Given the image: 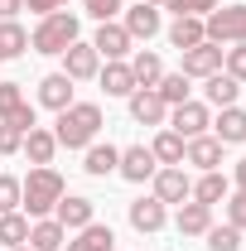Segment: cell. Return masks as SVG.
Instances as JSON below:
<instances>
[{"instance_id": "1", "label": "cell", "mask_w": 246, "mask_h": 251, "mask_svg": "<svg viewBox=\"0 0 246 251\" xmlns=\"http://www.w3.org/2000/svg\"><path fill=\"white\" fill-rule=\"evenodd\" d=\"M63 193H68V184H63L58 169L53 164H34L29 174L20 179V213H29V222L34 218H53Z\"/></svg>"}, {"instance_id": "2", "label": "cell", "mask_w": 246, "mask_h": 251, "mask_svg": "<svg viewBox=\"0 0 246 251\" xmlns=\"http://www.w3.org/2000/svg\"><path fill=\"white\" fill-rule=\"evenodd\" d=\"M97 135H101V106L97 101H73L68 111H58V121H53L58 150H87Z\"/></svg>"}, {"instance_id": "3", "label": "cell", "mask_w": 246, "mask_h": 251, "mask_svg": "<svg viewBox=\"0 0 246 251\" xmlns=\"http://www.w3.org/2000/svg\"><path fill=\"white\" fill-rule=\"evenodd\" d=\"M77 34H82V25H77V15L73 10H53V15H44L39 25H34V34H29V49L34 53H63L68 44H77Z\"/></svg>"}, {"instance_id": "4", "label": "cell", "mask_w": 246, "mask_h": 251, "mask_svg": "<svg viewBox=\"0 0 246 251\" xmlns=\"http://www.w3.org/2000/svg\"><path fill=\"white\" fill-rule=\"evenodd\" d=\"M203 39L208 44H246V5H217L213 15H203Z\"/></svg>"}, {"instance_id": "5", "label": "cell", "mask_w": 246, "mask_h": 251, "mask_svg": "<svg viewBox=\"0 0 246 251\" xmlns=\"http://www.w3.org/2000/svg\"><path fill=\"white\" fill-rule=\"evenodd\" d=\"M150 184H154V198H159L164 208H169V203H188V198H193V179H188L184 164H159Z\"/></svg>"}, {"instance_id": "6", "label": "cell", "mask_w": 246, "mask_h": 251, "mask_svg": "<svg viewBox=\"0 0 246 251\" xmlns=\"http://www.w3.org/2000/svg\"><path fill=\"white\" fill-rule=\"evenodd\" d=\"M208 126H213V111H208V101H179V106H169V130L174 135H184V140H193V135H208Z\"/></svg>"}, {"instance_id": "7", "label": "cell", "mask_w": 246, "mask_h": 251, "mask_svg": "<svg viewBox=\"0 0 246 251\" xmlns=\"http://www.w3.org/2000/svg\"><path fill=\"white\" fill-rule=\"evenodd\" d=\"M92 49H97V53H101L106 63H121V58H130V53H135V39L125 34V25H121V20H106V25H97Z\"/></svg>"}, {"instance_id": "8", "label": "cell", "mask_w": 246, "mask_h": 251, "mask_svg": "<svg viewBox=\"0 0 246 251\" xmlns=\"http://www.w3.org/2000/svg\"><path fill=\"white\" fill-rule=\"evenodd\" d=\"M58 58H63V68H58V73H68L73 82H92L97 73H101V53H97L92 44H82V39H77V44H68Z\"/></svg>"}, {"instance_id": "9", "label": "cell", "mask_w": 246, "mask_h": 251, "mask_svg": "<svg viewBox=\"0 0 246 251\" xmlns=\"http://www.w3.org/2000/svg\"><path fill=\"white\" fill-rule=\"evenodd\" d=\"M125 106H130V121L135 126H164L169 121V106H164V97L154 92V87H135V92L125 97Z\"/></svg>"}, {"instance_id": "10", "label": "cell", "mask_w": 246, "mask_h": 251, "mask_svg": "<svg viewBox=\"0 0 246 251\" xmlns=\"http://www.w3.org/2000/svg\"><path fill=\"white\" fill-rule=\"evenodd\" d=\"M154 169H159V159L150 155V145H125V150H121V164H116V174H121L125 184H150Z\"/></svg>"}, {"instance_id": "11", "label": "cell", "mask_w": 246, "mask_h": 251, "mask_svg": "<svg viewBox=\"0 0 246 251\" xmlns=\"http://www.w3.org/2000/svg\"><path fill=\"white\" fill-rule=\"evenodd\" d=\"M53 218L63 222V232H82L87 222H97V203L82 198V193H63L58 208H53Z\"/></svg>"}, {"instance_id": "12", "label": "cell", "mask_w": 246, "mask_h": 251, "mask_svg": "<svg viewBox=\"0 0 246 251\" xmlns=\"http://www.w3.org/2000/svg\"><path fill=\"white\" fill-rule=\"evenodd\" d=\"M179 58H184V68H179L184 77H213V73H222V49L208 44V39L193 44V49H184Z\"/></svg>"}, {"instance_id": "13", "label": "cell", "mask_w": 246, "mask_h": 251, "mask_svg": "<svg viewBox=\"0 0 246 251\" xmlns=\"http://www.w3.org/2000/svg\"><path fill=\"white\" fill-rule=\"evenodd\" d=\"M125 20V34H130V39H135V44H140V39H145V44H150L154 34L164 29V20H159V10H154V5H145V0H140V5H130V10H121Z\"/></svg>"}, {"instance_id": "14", "label": "cell", "mask_w": 246, "mask_h": 251, "mask_svg": "<svg viewBox=\"0 0 246 251\" xmlns=\"http://www.w3.org/2000/svg\"><path fill=\"white\" fill-rule=\"evenodd\" d=\"M39 106L68 111V106H73V77H68V73H44V77H39Z\"/></svg>"}, {"instance_id": "15", "label": "cell", "mask_w": 246, "mask_h": 251, "mask_svg": "<svg viewBox=\"0 0 246 251\" xmlns=\"http://www.w3.org/2000/svg\"><path fill=\"white\" fill-rule=\"evenodd\" d=\"M184 164H193V169H222V140L217 135H193L184 145Z\"/></svg>"}, {"instance_id": "16", "label": "cell", "mask_w": 246, "mask_h": 251, "mask_svg": "<svg viewBox=\"0 0 246 251\" xmlns=\"http://www.w3.org/2000/svg\"><path fill=\"white\" fill-rule=\"evenodd\" d=\"M63 251H116V232L106 227V222H87L77 237H68Z\"/></svg>"}, {"instance_id": "17", "label": "cell", "mask_w": 246, "mask_h": 251, "mask_svg": "<svg viewBox=\"0 0 246 251\" xmlns=\"http://www.w3.org/2000/svg\"><path fill=\"white\" fill-rule=\"evenodd\" d=\"M116 164H121V150H116L111 140H106V145H101V140H92V145L82 150V169H87L92 179H106V174H116Z\"/></svg>"}, {"instance_id": "18", "label": "cell", "mask_w": 246, "mask_h": 251, "mask_svg": "<svg viewBox=\"0 0 246 251\" xmlns=\"http://www.w3.org/2000/svg\"><path fill=\"white\" fill-rule=\"evenodd\" d=\"M164 222H169V208H164L154 193H150V198H135V203H130V227H135V232H159Z\"/></svg>"}, {"instance_id": "19", "label": "cell", "mask_w": 246, "mask_h": 251, "mask_svg": "<svg viewBox=\"0 0 246 251\" xmlns=\"http://www.w3.org/2000/svg\"><path fill=\"white\" fill-rule=\"evenodd\" d=\"M68 232H63L58 218H34L29 222V251H63Z\"/></svg>"}, {"instance_id": "20", "label": "cell", "mask_w": 246, "mask_h": 251, "mask_svg": "<svg viewBox=\"0 0 246 251\" xmlns=\"http://www.w3.org/2000/svg\"><path fill=\"white\" fill-rule=\"evenodd\" d=\"M174 227H179V237H203L208 227H213V208L208 203H179V218H174Z\"/></svg>"}, {"instance_id": "21", "label": "cell", "mask_w": 246, "mask_h": 251, "mask_svg": "<svg viewBox=\"0 0 246 251\" xmlns=\"http://www.w3.org/2000/svg\"><path fill=\"white\" fill-rule=\"evenodd\" d=\"M213 135L222 145H246V111L242 106H222L213 121Z\"/></svg>"}, {"instance_id": "22", "label": "cell", "mask_w": 246, "mask_h": 251, "mask_svg": "<svg viewBox=\"0 0 246 251\" xmlns=\"http://www.w3.org/2000/svg\"><path fill=\"white\" fill-rule=\"evenodd\" d=\"M237 92H242V82L237 77H227V73H213V77H203V101L208 106H237Z\"/></svg>"}, {"instance_id": "23", "label": "cell", "mask_w": 246, "mask_h": 251, "mask_svg": "<svg viewBox=\"0 0 246 251\" xmlns=\"http://www.w3.org/2000/svg\"><path fill=\"white\" fill-rule=\"evenodd\" d=\"M97 77H101V92H106V97H130V92H135V73H130L125 58L121 63H106Z\"/></svg>"}, {"instance_id": "24", "label": "cell", "mask_w": 246, "mask_h": 251, "mask_svg": "<svg viewBox=\"0 0 246 251\" xmlns=\"http://www.w3.org/2000/svg\"><path fill=\"white\" fill-rule=\"evenodd\" d=\"M125 63H130V73H135V87H154V82L164 77V63H159L154 49H135Z\"/></svg>"}, {"instance_id": "25", "label": "cell", "mask_w": 246, "mask_h": 251, "mask_svg": "<svg viewBox=\"0 0 246 251\" xmlns=\"http://www.w3.org/2000/svg\"><path fill=\"white\" fill-rule=\"evenodd\" d=\"M20 150L29 155V164H53V155H58V140H53V130L34 126L29 135H25V145H20Z\"/></svg>"}, {"instance_id": "26", "label": "cell", "mask_w": 246, "mask_h": 251, "mask_svg": "<svg viewBox=\"0 0 246 251\" xmlns=\"http://www.w3.org/2000/svg\"><path fill=\"white\" fill-rule=\"evenodd\" d=\"M227 193H232V179H227L222 169H208V174L193 184V203H208V208H213V203H222Z\"/></svg>"}, {"instance_id": "27", "label": "cell", "mask_w": 246, "mask_h": 251, "mask_svg": "<svg viewBox=\"0 0 246 251\" xmlns=\"http://www.w3.org/2000/svg\"><path fill=\"white\" fill-rule=\"evenodd\" d=\"M25 49H29V29H25L20 20H0V63L20 58Z\"/></svg>"}, {"instance_id": "28", "label": "cell", "mask_w": 246, "mask_h": 251, "mask_svg": "<svg viewBox=\"0 0 246 251\" xmlns=\"http://www.w3.org/2000/svg\"><path fill=\"white\" fill-rule=\"evenodd\" d=\"M184 135H174V130H169V126H159V135H154L150 140V155L159 159V164H184Z\"/></svg>"}, {"instance_id": "29", "label": "cell", "mask_w": 246, "mask_h": 251, "mask_svg": "<svg viewBox=\"0 0 246 251\" xmlns=\"http://www.w3.org/2000/svg\"><path fill=\"white\" fill-rule=\"evenodd\" d=\"M169 44L184 53L193 44H203V20L198 15H174V25H169Z\"/></svg>"}, {"instance_id": "30", "label": "cell", "mask_w": 246, "mask_h": 251, "mask_svg": "<svg viewBox=\"0 0 246 251\" xmlns=\"http://www.w3.org/2000/svg\"><path fill=\"white\" fill-rule=\"evenodd\" d=\"M0 247H29V218L25 213H0Z\"/></svg>"}, {"instance_id": "31", "label": "cell", "mask_w": 246, "mask_h": 251, "mask_svg": "<svg viewBox=\"0 0 246 251\" xmlns=\"http://www.w3.org/2000/svg\"><path fill=\"white\" fill-rule=\"evenodd\" d=\"M154 92L164 97V106H179V101H188V92H193V87H188L184 73H164V77L154 82Z\"/></svg>"}, {"instance_id": "32", "label": "cell", "mask_w": 246, "mask_h": 251, "mask_svg": "<svg viewBox=\"0 0 246 251\" xmlns=\"http://www.w3.org/2000/svg\"><path fill=\"white\" fill-rule=\"evenodd\" d=\"M203 237H208V251H242V232H237L232 222H227V227H208Z\"/></svg>"}, {"instance_id": "33", "label": "cell", "mask_w": 246, "mask_h": 251, "mask_svg": "<svg viewBox=\"0 0 246 251\" xmlns=\"http://www.w3.org/2000/svg\"><path fill=\"white\" fill-rule=\"evenodd\" d=\"M222 73L237 77V82H246V44H227L222 49Z\"/></svg>"}, {"instance_id": "34", "label": "cell", "mask_w": 246, "mask_h": 251, "mask_svg": "<svg viewBox=\"0 0 246 251\" xmlns=\"http://www.w3.org/2000/svg\"><path fill=\"white\" fill-rule=\"evenodd\" d=\"M20 106H25V87L20 82H0V121H10Z\"/></svg>"}, {"instance_id": "35", "label": "cell", "mask_w": 246, "mask_h": 251, "mask_svg": "<svg viewBox=\"0 0 246 251\" xmlns=\"http://www.w3.org/2000/svg\"><path fill=\"white\" fill-rule=\"evenodd\" d=\"M217 5H222V0H164V10H174V15H198V20L213 15Z\"/></svg>"}, {"instance_id": "36", "label": "cell", "mask_w": 246, "mask_h": 251, "mask_svg": "<svg viewBox=\"0 0 246 251\" xmlns=\"http://www.w3.org/2000/svg\"><path fill=\"white\" fill-rule=\"evenodd\" d=\"M0 213H20V179L0 174Z\"/></svg>"}, {"instance_id": "37", "label": "cell", "mask_w": 246, "mask_h": 251, "mask_svg": "<svg viewBox=\"0 0 246 251\" xmlns=\"http://www.w3.org/2000/svg\"><path fill=\"white\" fill-rule=\"evenodd\" d=\"M82 10L92 15L97 25H106V20H116V15H121L125 5H121V0H82Z\"/></svg>"}, {"instance_id": "38", "label": "cell", "mask_w": 246, "mask_h": 251, "mask_svg": "<svg viewBox=\"0 0 246 251\" xmlns=\"http://www.w3.org/2000/svg\"><path fill=\"white\" fill-rule=\"evenodd\" d=\"M222 203H227V222H232L237 232H246V193L237 188V193H227Z\"/></svg>"}, {"instance_id": "39", "label": "cell", "mask_w": 246, "mask_h": 251, "mask_svg": "<svg viewBox=\"0 0 246 251\" xmlns=\"http://www.w3.org/2000/svg\"><path fill=\"white\" fill-rule=\"evenodd\" d=\"M20 145H25V135L10 121H0V155H20Z\"/></svg>"}, {"instance_id": "40", "label": "cell", "mask_w": 246, "mask_h": 251, "mask_svg": "<svg viewBox=\"0 0 246 251\" xmlns=\"http://www.w3.org/2000/svg\"><path fill=\"white\" fill-rule=\"evenodd\" d=\"M10 126H15V130H20V135H29L34 126H39V116H34V106H29V101H25V106H20V111H15V116H10Z\"/></svg>"}, {"instance_id": "41", "label": "cell", "mask_w": 246, "mask_h": 251, "mask_svg": "<svg viewBox=\"0 0 246 251\" xmlns=\"http://www.w3.org/2000/svg\"><path fill=\"white\" fill-rule=\"evenodd\" d=\"M25 10H34V15L44 20V15H53V10H68V0H25Z\"/></svg>"}, {"instance_id": "42", "label": "cell", "mask_w": 246, "mask_h": 251, "mask_svg": "<svg viewBox=\"0 0 246 251\" xmlns=\"http://www.w3.org/2000/svg\"><path fill=\"white\" fill-rule=\"evenodd\" d=\"M232 188H242V193H246V155L237 159V169H232Z\"/></svg>"}, {"instance_id": "43", "label": "cell", "mask_w": 246, "mask_h": 251, "mask_svg": "<svg viewBox=\"0 0 246 251\" xmlns=\"http://www.w3.org/2000/svg\"><path fill=\"white\" fill-rule=\"evenodd\" d=\"M15 10H25V0H0V20H15Z\"/></svg>"}, {"instance_id": "44", "label": "cell", "mask_w": 246, "mask_h": 251, "mask_svg": "<svg viewBox=\"0 0 246 251\" xmlns=\"http://www.w3.org/2000/svg\"><path fill=\"white\" fill-rule=\"evenodd\" d=\"M145 5H154V10H164V0H145Z\"/></svg>"}, {"instance_id": "45", "label": "cell", "mask_w": 246, "mask_h": 251, "mask_svg": "<svg viewBox=\"0 0 246 251\" xmlns=\"http://www.w3.org/2000/svg\"><path fill=\"white\" fill-rule=\"evenodd\" d=\"M5 251H29V247H5Z\"/></svg>"}]
</instances>
